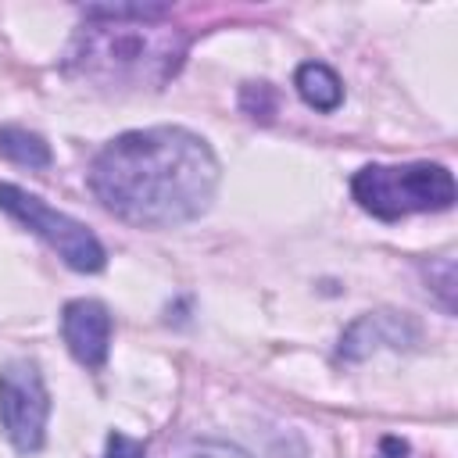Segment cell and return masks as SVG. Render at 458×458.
Listing matches in <instances>:
<instances>
[{"instance_id":"obj_6","label":"cell","mask_w":458,"mask_h":458,"mask_svg":"<svg viewBox=\"0 0 458 458\" xmlns=\"http://www.w3.org/2000/svg\"><path fill=\"white\" fill-rule=\"evenodd\" d=\"M61 333L64 344L72 351V358L86 369H100L107 361V347H111V315L100 301L93 297H79L68 301L61 311Z\"/></svg>"},{"instance_id":"obj_13","label":"cell","mask_w":458,"mask_h":458,"mask_svg":"<svg viewBox=\"0 0 458 458\" xmlns=\"http://www.w3.org/2000/svg\"><path fill=\"white\" fill-rule=\"evenodd\" d=\"M408 454V447L397 440V437H386L383 444H379V458H404Z\"/></svg>"},{"instance_id":"obj_1","label":"cell","mask_w":458,"mask_h":458,"mask_svg":"<svg viewBox=\"0 0 458 458\" xmlns=\"http://www.w3.org/2000/svg\"><path fill=\"white\" fill-rule=\"evenodd\" d=\"M89 190L114 218L168 229L208 211L218 190V161L182 125L132 129L100 147L89 165Z\"/></svg>"},{"instance_id":"obj_2","label":"cell","mask_w":458,"mask_h":458,"mask_svg":"<svg viewBox=\"0 0 458 458\" xmlns=\"http://www.w3.org/2000/svg\"><path fill=\"white\" fill-rule=\"evenodd\" d=\"M190 36L172 25L165 4H86L68 47V68L129 89H161L182 64Z\"/></svg>"},{"instance_id":"obj_11","label":"cell","mask_w":458,"mask_h":458,"mask_svg":"<svg viewBox=\"0 0 458 458\" xmlns=\"http://www.w3.org/2000/svg\"><path fill=\"white\" fill-rule=\"evenodd\" d=\"M243 107H247L254 118H258V114L268 118V114H272V89H268L265 82L247 86V89H243Z\"/></svg>"},{"instance_id":"obj_4","label":"cell","mask_w":458,"mask_h":458,"mask_svg":"<svg viewBox=\"0 0 458 458\" xmlns=\"http://www.w3.org/2000/svg\"><path fill=\"white\" fill-rule=\"evenodd\" d=\"M0 211H7L25 229H32L39 240H47L68 268H75V272H100L104 268L107 258H104L100 240L82 222H75L72 215L50 208L43 197H36L14 182H0Z\"/></svg>"},{"instance_id":"obj_5","label":"cell","mask_w":458,"mask_h":458,"mask_svg":"<svg viewBox=\"0 0 458 458\" xmlns=\"http://www.w3.org/2000/svg\"><path fill=\"white\" fill-rule=\"evenodd\" d=\"M50 397L43 372L29 358H11L0 369V426L18 454H36L47 440Z\"/></svg>"},{"instance_id":"obj_10","label":"cell","mask_w":458,"mask_h":458,"mask_svg":"<svg viewBox=\"0 0 458 458\" xmlns=\"http://www.w3.org/2000/svg\"><path fill=\"white\" fill-rule=\"evenodd\" d=\"M179 458H247L240 447L225 444V440H200L193 447H186Z\"/></svg>"},{"instance_id":"obj_3","label":"cell","mask_w":458,"mask_h":458,"mask_svg":"<svg viewBox=\"0 0 458 458\" xmlns=\"http://www.w3.org/2000/svg\"><path fill=\"white\" fill-rule=\"evenodd\" d=\"M351 193L372 218L397 222L415 211H447L454 204V175L433 161L365 165L354 172Z\"/></svg>"},{"instance_id":"obj_8","label":"cell","mask_w":458,"mask_h":458,"mask_svg":"<svg viewBox=\"0 0 458 458\" xmlns=\"http://www.w3.org/2000/svg\"><path fill=\"white\" fill-rule=\"evenodd\" d=\"M297 93L315 111H336L344 100V86H340L336 72L322 61H308L297 68Z\"/></svg>"},{"instance_id":"obj_9","label":"cell","mask_w":458,"mask_h":458,"mask_svg":"<svg viewBox=\"0 0 458 458\" xmlns=\"http://www.w3.org/2000/svg\"><path fill=\"white\" fill-rule=\"evenodd\" d=\"M0 154L11 157L14 165H29V168L50 165V143L39 132H29L21 125H0Z\"/></svg>"},{"instance_id":"obj_7","label":"cell","mask_w":458,"mask_h":458,"mask_svg":"<svg viewBox=\"0 0 458 458\" xmlns=\"http://www.w3.org/2000/svg\"><path fill=\"white\" fill-rule=\"evenodd\" d=\"M419 340V326L408 315L397 311H372L361 315L358 322L347 326V333L340 336V358L358 361L376 347H411Z\"/></svg>"},{"instance_id":"obj_12","label":"cell","mask_w":458,"mask_h":458,"mask_svg":"<svg viewBox=\"0 0 458 458\" xmlns=\"http://www.w3.org/2000/svg\"><path fill=\"white\" fill-rule=\"evenodd\" d=\"M104 458H147V451H143L140 440H132V437H125V433H111Z\"/></svg>"}]
</instances>
